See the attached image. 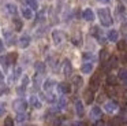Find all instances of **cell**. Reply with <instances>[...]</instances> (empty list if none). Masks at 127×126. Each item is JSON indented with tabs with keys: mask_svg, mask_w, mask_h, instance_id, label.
<instances>
[{
	"mask_svg": "<svg viewBox=\"0 0 127 126\" xmlns=\"http://www.w3.org/2000/svg\"><path fill=\"white\" fill-rule=\"evenodd\" d=\"M97 15H98V19H100L102 26H105V27L112 26L113 18H112L111 11L108 10V8H98V10H97Z\"/></svg>",
	"mask_w": 127,
	"mask_h": 126,
	"instance_id": "6da1fadb",
	"label": "cell"
},
{
	"mask_svg": "<svg viewBox=\"0 0 127 126\" xmlns=\"http://www.w3.org/2000/svg\"><path fill=\"white\" fill-rule=\"evenodd\" d=\"M12 106H14V110L17 112H25V110L28 108V103L23 99H17Z\"/></svg>",
	"mask_w": 127,
	"mask_h": 126,
	"instance_id": "7a4b0ae2",
	"label": "cell"
},
{
	"mask_svg": "<svg viewBox=\"0 0 127 126\" xmlns=\"http://www.w3.org/2000/svg\"><path fill=\"white\" fill-rule=\"evenodd\" d=\"M118 108H119L118 103H116V101H112V100L107 101V103L104 104V110L108 114H115V112L118 111Z\"/></svg>",
	"mask_w": 127,
	"mask_h": 126,
	"instance_id": "3957f363",
	"label": "cell"
},
{
	"mask_svg": "<svg viewBox=\"0 0 127 126\" xmlns=\"http://www.w3.org/2000/svg\"><path fill=\"white\" fill-rule=\"evenodd\" d=\"M89 88H90L92 90H94V92H96V90L100 88V75H98V74H94V75L90 78Z\"/></svg>",
	"mask_w": 127,
	"mask_h": 126,
	"instance_id": "277c9868",
	"label": "cell"
},
{
	"mask_svg": "<svg viewBox=\"0 0 127 126\" xmlns=\"http://www.w3.org/2000/svg\"><path fill=\"white\" fill-rule=\"evenodd\" d=\"M63 33L60 32V30H53L52 32V41L55 45H60L62 41H63Z\"/></svg>",
	"mask_w": 127,
	"mask_h": 126,
	"instance_id": "5b68a950",
	"label": "cell"
},
{
	"mask_svg": "<svg viewBox=\"0 0 127 126\" xmlns=\"http://www.w3.org/2000/svg\"><path fill=\"white\" fill-rule=\"evenodd\" d=\"M82 18L88 22H93L96 16H94V12H93L92 8H85V10L82 11Z\"/></svg>",
	"mask_w": 127,
	"mask_h": 126,
	"instance_id": "8992f818",
	"label": "cell"
},
{
	"mask_svg": "<svg viewBox=\"0 0 127 126\" xmlns=\"http://www.w3.org/2000/svg\"><path fill=\"white\" fill-rule=\"evenodd\" d=\"M58 90L63 95H68V93H71V85L68 82H60L58 85Z\"/></svg>",
	"mask_w": 127,
	"mask_h": 126,
	"instance_id": "52a82bcc",
	"label": "cell"
},
{
	"mask_svg": "<svg viewBox=\"0 0 127 126\" xmlns=\"http://www.w3.org/2000/svg\"><path fill=\"white\" fill-rule=\"evenodd\" d=\"M101 115H102V110L98 106H94V107H92V110H90V118L92 119H100L101 118Z\"/></svg>",
	"mask_w": 127,
	"mask_h": 126,
	"instance_id": "ba28073f",
	"label": "cell"
},
{
	"mask_svg": "<svg viewBox=\"0 0 127 126\" xmlns=\"http://www.w3.org/2000/svg\"><path fill=\"white\" fill-rule=\"evenodd\" d=\"M71 73H72L71 62H70L68 59H64V62H63V74L66 77H70V75H71Z\"/></svg>",
	"mask_w": 127,
	"mask_h": 126,
	"instance_id": "9c48e42d",
	"label": "cell"
},
{
	"mask_svg": "<svg viewBox=\"0 0 127 126\" xmlns=\"http://www.w3.org/2000/svg\"><path fill=\"white\" fill-rule=\"evenodd\" d=\"M75 114L79 118H82L83 115H85V107H83V103L81 100L75 101Z\"/></svg>",
	"mask_w": 127,
	"mask_h": 126,
	"instance_id": "30bf717a",
	"label": "cell"
},
{
	"mask_svg": "<svg viewBox=\"0 0 127 126\" xmlns=\"http://www.w3.org/2000/svg\"><path fill=\"white\" fill-rule=\"evenodd\" d=\"M92 36H93V37H96L97 40L100 41V43H104V38H102V33H101V30H100V27H97V26H93L92 27Z\"/></svg>",
	"mask_w": 127,
	"mask_h": 126,
	"instance_id": "8fae6325",
	"label": "cell"
},
{
	"mask_svg": "<svg viewBox=\"0 0 127 126\" xmlns=\"http://www.w3.org/2000/svg\"><path fill=\"white\" fill-rule=\"evenodd\" d=\"M83 97H85L86 104H92V103H93V100H94V90H92L90 88H89V89H86Z\"/></svg>",
	"mask_w": 127,
	"mask_h": 126,
	"instance_id": "7c38bea8",
	"label": "cell"
},
{
	"mask_svg": "<svg viewBox=\"0 0 127 126\" xmlns=\"http://www.w3.org/2000/svg\"><path fill=\"white\" fill-rule=\"evenodd\" d=\"M107 38L109 41H112V43H118V40H119V32H118V30H115V29L109 30V32L107 33Z\"/></svg>",
	"mask_w": 127,
	"mask_h": 126,
	"instance_id": "4fadbf2b",
	"label": "cell"
},
{
	"mask_svg": "<svg viewBox=\"0 0 127 126\" xmlns=\"http://www.w3.org/2000/svg\"><path fill=\"white\" fill-rule=\"evenodd\" d=\"M93 68H94V66L92 62H85L81 66V71H82L83 74H90L92 71H93Z\"/></svg>",
	"mask_w": 127,
	"mask_h": 126,
	"instance_id": "5bb4252c",
	"label": "cell"
},
{
	"mask_svg": "<svg viewBox=\"0 0 127 126\" xmlns=\"http://www.w3.org/2000/svg\"><path fill=\"white\" fill-rule=\"evenodd\" d=\"M29 44H30V37H29L28 34L22 36V37L19 38V47H21V48H23V49L28 48Z\"/></svg>",
	"mask_w": 127,
	"mask_h": 126,
	"instance_id": "9a60e30c",
	"label": "cell"
},
{
	"mask_svg": "<svg viewBox=\"0 0 127 126\" xmlns=\"http://www.w3.org/2000/svg\"><path fill=\"white\" fill-rule=\"evenodd\" d=\"M30 104H32V107H34V108H41L42 107L41 101L38 100L37 96H30Z\"/></svg>",
	"mask_w": 127,
	"mask_h": 126,
	"instance_id": "2e32d148",
	"label": "cell"
},
{
	"mask_svg": "<svg viewBox=\"0 0 127 126\" xmlns=\"http://www.w3.org/2000/svg\"><path fill=\"white\" fill-rule=\"evenodd\" d=\"M6 11L8 14H11V15H17L18 12V8L15 4H11V3H8V4H6Z\"/></svg>",
	"mask_w": 127,
	"mask_h": 126,
	"instance_id": "e0dca14e",
	"label": "cell"
},
{
	"mask_svg": "<svg viewBox=\"0 0 127 126\" xmlns=\"http://www.w3.org/2000/svg\"><path fill=\"white\" fill-rule=\"evenodd\" d=\"M107 68H115L116 66H118V58H115V56H112V58H109V59L107 60Z\"/></svg>",
	"mask_w": 127,
	"mask_h": 126,
	"instance_id": "ac0fdd59",
	"label": "cell"
},
{
	"mask_svg": "<svg viewBox=\"0 0 127 126\" xmlns=\"http://www.w3.org/2000/svg\"><path fill=\"white\" fill-rule=\"evenodd\" d=\"M53 86H55V81H53V79H51V78L47 79V81L44 82V85H42V88H44L45 92H49Z\"/></svg>",
	"mask_w": 127,
	"mask_h": 126,
	"instance_id": "d6986e66",
	"label": "cell"
},
{
	"mask_svg": "<svg viewBox=\"0 0 127 126\" xmlns=\"http://www.w3.org/2000/svg\"><path fill=\"white\" fill-rule=\"evenodd\" d=\"M118 79H120V81H123L124 84L127 82V70L126 68H120L118 73Z\"/></svg>",
	"mask_w": 127,
	"mask_h": 126,
	"instance_id": "ffe728a7",
	"label": "cell"
},
{
	"mask_svg": "<svg viewBox=\"0 0 127 126\" xmlns=\"http://www.w3.org/2000/svg\"><path fill=\"white\" fill-rule=\"evenodd\" d=\"M34 68H36V71H37L38 74H44V73H45V63H42V62H36Z\"/></svg>",
	"mask_w": 127,
	"mask_h": 126,
	"instance_id": "44dd1931",
	"label": "cell"
},
{
	"mask_svg": "<svg viewBox=\"0 0 127 126\" xmlns=\"http://www.w3.org/2000/svg\"><path fill=\"white\" fill-rule=\"evenodd\" d=\"M107 84L109 85V86H115V85L118 84V77H115V75H108V77H107Z\"/></svg>",
	"mask_w": 127,
	"mask_h": 126,
	"instance_id": "7402d4cb",
	"label": "cell"
},
{
	"mask_svg": "<svg viewBox=\"0 0 127 126\" xmlns=\"http://www.w3.org/2000/svg\"><path fill=\"white\" fill-rule=\"evenodd\" d=\"M22 15L25 16L26 19H32V18H33V10H30V8H23V10H22Z\"/></svg>",
	"mask_w": 127,
	"mask_h": 126,
	"instance_id": "603a6c76",
	"label": "cell"
},
{
	"mask_svg": "<svg viewBox=\"0 0 127 126\" xmlns=\"http://www.w3.org/2000/svg\"><path fill=\"white\" fill-rule=\"evenodd\" d=\"M71 41H72V44H74L75 47H79V45H82V37H81V34H77V36H74V37L71 38Z\"/></svg>",
	"mask_w": 127,
	"mask_h": 126,
	"instance_id": "cb8c5ba5",
	"label": "cell"
},
{
	"mask_svg": "<svg viewBox=\"0 0 127 126\" xmlns=\"http://www.w3.org/2000/svg\"><path fill=\"white\" fill-rule=\"evenodd\" d=\"M14 26H15V30H17V32H21V30H22V27H23L22 21H21L19 18H15L14 19Z\"/></svg>",
	"mask_w": 127,
	"mask_h": 126,
	"instance_id": "d4e9b609",
	"label": "cell"
},
{
	"mask_svg": "<svg viewBox=\"0 0 127 126\" xmlns=\"http://www.w3.org/2000/svg\"><path fill=\"white\" fill-rule=\"evenodd\" d=\"M26 3H28L29 8H30V10H33V11L38 8V3H37V0H26Z\"/></svg>",
	"mask_w": 127,
	"mask_h": 126,
	"instance_id": "484cf974",
	"label": "cell"
},
{
	"mask_svg": "<svg viewBox=\"0 0 127 126\" xmlns=\"http://www.w3.org/2000/svg\"><path fill=\"white\" fill-rule=\"evenodd\" d=\"M108 56H109V54H108L107 49H101V51H100V60H101V62L108 60Z\"/></svg>",
	"mask_w": 127,
	"mask_h": 126,
	"instance_id": "4316f807",
	"label": "cell"
},
{
	"mask_svg": "<svg viewBox=\"0 0 127 126\" xmlns=\"http://www.w3.org/2000/svg\"><path fill=\"white\" fill-rule=\"evenodd\" d=\"M17 58H18V55L15 54V52H11V54L7 55V59H8V63H10V64H14L15 60H17Z\"/></svg>",
	"mask_w": 127,
	"mask_h": 126,
	"instance_id": "83f0119b",
	"label": "cell"
},
{
	"mask_svg": "<svg viewBox=\"0 0 127 126\" xmlns=\"http://www.w3.org/2000/svg\"><path fill=\"white\" fill-rule=\"evenodd\" d=\"M82 84H83L82 77L75 75V77H74V86H75V88H79V86H82Z\"/></svg>",
	"mask_w": 127,
	"mask_h": 126,
	"instance_id": "f1b7e54d",
	"label": "cell"
},
{
	"mask_svg": "<svg viewBox=\"0 0 127 126\" xmlns=\"http://www.w3.org/2000/svg\"><path fill=\"white\" fill-rule=\"evenodd\" d=\"M118 49L119 51H127V43L124 40L118 41Z\"/></svg>",
	"mask_w": 127,
	"mask_h": 126,
	"instance_id": "f546056e",
	"label": "cell"
},
{
	"mask_svg": "<svg viewBox=\"0 0 127 126\" xmlns=\"http://www.w3.org/2000/svg\"><path fill=\"white\" fill-rule=\"evenodd\" d=\"M26 118H28V117H26V114H25V112H18V114H17V121H18L19 123L25 122V121H26Z\"/></svg>",
	"mask_w": 127,
	"mask_h": 126,
	"instance_id": "4dcf8cb0",
	"label": "cell"
},
{
	"mask_svg": "<svg viewBox=\"0 0 127 126\" xmlns=\"http://www.w3.org/2000/svg\"><path fill=\"white\" fill-rule=\"evenodd\" d=\"M0 64L3 66L4 68H7L10 66V63H8V59H7V56H0Z\"/></svg>",
	"mask_w": 127,
	"mask_h": 126,
	"instance_id": "1f68e13d",
	"label": "cell"
},
{
	"mask_svg": "<svg viewBox=\"0 0 127 126\" xmlns=\"http://www.w3.org/2000/svg\"><path fill=\"white\" fill-rule=\"evenodd\" d=\"M116 12H118V16L123 18V15H124V7H123V4H119L118 7H116Z\"/></svg>",
	"mask_w": 127,
	"mask_h": 126,
	"instance_id": "d6a6232c",
	"label": "cell"
},
{
	"mask_svg": "<svg viewBox=\"0 0 127 126\" xmlns=\"http://www.w3.org/2000/svg\"><path fill=\"white\" fill-rule=\"evenodd\" d=\"M66 106H67V101H66V99H64V97L59 99V104H58V108H59V110H63V108H66Z\"/></svg>",
	"mask_w": 127,
	"mask_h": 126,
	"instance_id": "836d02e7",
	"label": "cell"
},
{
	"mask_svg": "<svg viewBox=\"0 0 127 126\" xmlns=\"http://www.w3.org/2000/svg\"><path fill=\"white\" fill-rule=\"evenodd\" d=\"M47 100L49 101V103H55V101H56V96L53 95L52 92H47Z\"/></svg>",
	"mask_w": 127,
	"mask_h": 126,
	"instance_id": "e575fe53",
	"label": "cell"
},
{
	"mask_svg": "<svg viewBox=\"0 0 127 126\" xmlns=\"http://www.w3.org/2000/svg\"><path fill=\"white\" fill-rule=\"evenodd\" d=\"M7 111V107H6V103L4 101H0V117H3Z\"/></svg>",
	"mask_w": 127,
	"mask_h": 126,
	"instance_id": "d590c367",
	"label": "cell"
},
{
	"mask_svg": "<svg viewBox=\"0 0 127 126\" xmlns=\"http://www.w3.org/2000/svg\"><path fill=\"white\" fill-rule=\"evenodd\" d=\"M82 58H83V60H88V62H89V60H92L94 56L90 54V52H83V54H82Z\"/></svg>",
	"mask_w": 127,
	"mask_h": 126,
	"instance_id": "8d00e7d4",
	"label": "cell"
},
{
	"mask_svg": "<svg viewBox=\"0 0 127 126\" xmlns=\"http://www.w3.org/2000/svg\"><path fill=\"white\" fill-rule=\"evenodd\" d=\"M3 126H14V119L10 117H7L6 119H4V125Z\"/></svg>",
	"mask_w": 127,
	"mask_h": 126,
	"instance_id": "74e56055",
	"label": "cell"
},
{
	"mask_svg": "<svg viewBox=\"0 0 127 126\" xmlns=\"http://www.w3.org/2000/svg\"><path fill=\"white\" fill-rule=\"evenodd\" d=\"M21 74H22V68H21V67H15V70H14V78L18 79L21 77Z\"/></svg>",
	"mask_w": 127,
	"mask_h": 126,
	"instance_id": "f35d334b",
	"label": "cell"
},
{
	"mask_svg": "<svg viewBox=\"0 0 127 126\" xmlns=\"http://www.w3.org/2000/svg\"><path fill=\"white\" fill-rule=\"evenodd\" d=\"M93 126H105V122L102 119H97L96 122L93 123Z\"/></svg>",
	"mask_w": 127,
	"mask_h": 126,
	"instance_id": "ab89813d",
	"label": "cell"
},
{
	"mask_svg": "<svg viewBox=\"0 0 127 126\" xmlns=\"http://www.w3.org/2000/svg\"><path fill=\"white\" fill-rule=\"evenodd\" d=\"M60 123H62V121L59 119V118H55V119L52 121V126H60Z\"/></svg>",
	"mask_w": 127,
	"mask_h": 126,
	"instance_id": "60d3db41",
	"label": "cell"
},
{
	"mask_svg": "<svg viewBox=\"0 0 127 126\" xmlns=\"http://www.w3.org/2000/svg\"><path fill=\"white\" fill-rule=\"evenodd\" d=\"M17 93H18V95H23V93H25V86H23V85H22V86H19L17 89Z\"/></svg>",
	"mask_w": 127,
	"mask_h": 126,
	"instance_id": "b9f144b4",
	"label": "cell"
},
{
	"mask_svg": "<svg viewBox=\"0 0 127 126\" xmlns=\"http://www.w3.org/2000/svg\"><path fill=\"white\" fill-rule=\"evenodd\" d=\"M28 84H29V78H28V77H23V79H22V85H23V86H26Z\"/></svg>",
	"mask_w": 127,
	"mask_h": 126,
	"instance_id": "7bdbcfd3",
	"label": "cell"
},
{
	"mask_svg": "<svg viewBox=\"0 0 127 126\" xmlns=\"http://www.w3.org/2000/svg\"><path fill=\"white\" fill-rule=\"evenodd\" d=\"M6 92H7V88L0 86V95H3V93H6Z\"/></svg>",
	"mask_w": 127,
	"mask_h": 126,
	"instance_id": "ee69618b",
	"label": "cell"
},
{
	"mask_svg": "<svg viewBox=\"0 0 127 126\" xmlns=\"http://www.w3.org/2000/svg\"><path fill=\"white\" fill-rule=\"evenodd\" d=\"M98 3H101V4H108V3L111 1V0H97Z\"/></svg>",
	"mask_w": 127,
	"mask_h": 126,
	"instance_id": "f6af8a7d",
	"label": "cell"
},
{
	"mask_svg": "<svg viewBox=\"0 0 127 126\" xmlns=\"http://www.w3.org/2000/svg\"><path fill=\"white\" fill-rule=\"evenodd\" d=\"M72 126H85V123H82V122H75V123H72Z\"/></svg>",
	"mask_w": 127,
	"mask_h": 126,
	"instance_id": "bcb514c9",
	"label": "cell"
},
{
	"mask_svg": "<svg viewBox=\"0 0 127 126\" xmlns=\"http://www.w3.org/2000/svg\"><path fill=\"white\" fill-rule=\"evenodd\" d=\"M3 49H4V44H3V41L0 40V52H3Z\"/></svg>",
	"mask_w": 127,
	"mask_h": 126,
	"instance_id": "7dc6e473",
	"label": "cell"
},
{
	"mask_svg": "<svg viewBox=\"0 0 127 126\" xmlns=\"http://www.w3.org/2000/svg\"><path fill=\"white\" fill-rule=\"evenodd\" d=\"M4 79V75H3V73H1V70H0V81H3Z\"/></svg>",
	"mask_w": 127,
	"mask_h": 126,
	"instance_id": "c3c4849f",
	"label": "cell"
},
{
	"mask_svg": "<svg viewBox=\"0 0 127 126\" xmlns=\"http://www.w3.org/2000/svg\"><path fill=\"white\" fill-rule=\"evenodd\" d=\"M108 126H112V123H108Z\"/></svg>",
	"mask_w": 127,
	"mask_h": 126,
	"instance_id": "681fc988",
	"label": "cell"
},
{
	"mask_svg": "<svg viewBox=\"0 0 127 126\" xmlns=\"http://www.w3.org/2000/svg\"><path fill=\"white\" fill-rule=\"evenodd\" d=\"M126 1H127V0H126Z\"/></svg>",
	"mask_w": 127,
	"mask_h": 126,
	"instance_id": "f907efd6",
	"label": "cell"
}]
</instances>
